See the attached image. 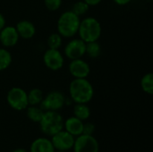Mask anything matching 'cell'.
Instances as JSON below:
<instances>
[{
    "mask_svg": "<svg viewBox=\"0 0 153 152\" xmlns=\"http://www.w3.org/2000/svg\"><path fill=\"white\" fill-rule=\"evenodd\" d=\"M85 3H87L90 6H94V5H97L99 4L102 0H83Z\"/></svg>",
    "mask_w": 153,
    "mask_h": 152,
    "instance_id": "26",
    "label": "cell"
},
{
    "mask_svg": "<svg viewBox=\"0 0 153 152\" xmlns=\"http://www.w3.org/2000/svg\"><path fill=\"white\" fill-rule=\"evenodd\" d=\"M55 152H65V151H55Z\"/></svg>",
    "mask_w": 153,
    "mask_h": 152,
    "instance_id": "30",
    "label": "cell"
},
{
    "mask_svg": "<svg viewBox=\"0 0 153 152\" xmlns=\"http://www.w3.org/2000/svg\"><path fill=\"white\" fill-rule=\"evenodd\" d=\"M70 99L74 103L87 104L94 95V89L86 78H74L69 85Z\"/></svg>",
    "mask_w": 153,
    "mask_h": 152,
    "instance_id": "1",
    "label": "cell"
},
{
    "mask_svg": "<svg viewBox=\"0 0 153 152\" xmlns=\"http://www.w3.org/2000/svg\"><path fill=\"white\" fill-rule=\"evenodd\" d=\"M113 1L118 5H126L127 4H129L132 0H113Z\"/></svg>",
    "mask_w": 153,
    "mask_h": 152,
    "instance_id": "27",
    "label": "cell"
},
{
    "mask_svg": "<svg viewBox=\"0 0 153 152\" xmlns=\"http://www.w3.org/2000/svg\"><path fill=\"white\" fill-rule=\"evenodd\" d=\"M12 63V55L4 48H0V71H4L10 66Z\"/></svg>",
    "mask_w": 153,
    "mask_h": 152,
    "instance_id": "21",
    "label": "cell"
},
{
    "mask_svg": "<svg viewBox=\"0 0 153 152\" xmlns=\"http://www.w3.org/2000/svg\"><path fill=\"white\" fill-rule=\"evenodd\" d=\"M47 43L48 48L58 49L62 45V36L59 33H52L48 36Z\"/></svg>",
    "mask_w": 153,
    "mask_h": 152,
    "instance_id": "22",
    "label": "cell"
},
{
    "mask_svg": "<svg viewBox=\"0 0 153 152\" xmlns=\"http://www.w3.org/2000/svg\"><path fill=\"white\" fill-rule=\"evenodd\" d=\"M19 34L13 26H4L0 30V42L4 47H11L17 44Z\"/></svg>",
    "mask_w": 153,
    "mask_h": 152,
    "instance_id": "12",
    "label": "cell"
},
{
    "mask_svg": "<svg viewBox=\"0 0 153 152\" xmlns=\"http://www.w3.org/2000/svg\"><path fill=\"white\" fill-rule=\"evenodd\" d=\"M86 43L79 39H74L69 41L65 47V55L70 60L82 58L85 55Z\"/></svg>",
    "mask_w": 153,
    "mask_h": 152,
    "instance_id": "10",
    "label": "cell"
},
{
    "mask_svg": "<svg viewBox=\"0 0 153 152\" xmlns=\"http://www.w3.org/2000/svg\"><path fill=\"white\" fill-rule=\"evenodd\" d=\"M5 26V19L4 17V15L0 13V30Z\"/></svg>",
    "mask_w": 153,
    "mask_h": 152,
    "instance_id": "28",
    "label": "cell"
},
{
    "mask_svg": "<svg viewBox=\"0 0 153 152\" xmlns=\"http://www.w3.org/2000/svg\"><path fill=\"white\" fill-rule=\"evenodd\" d=\"M27 97H28L29 106H39L44 98L42 90L38 88H34L30 90V92L27 93Z\"/></svg>",
    "mask_w": 153,
    "mask_h": 152,
    "instance_id": "19",
    "label": "cell"
},
{
    "mask_svg": "<svg viewBox=\"0 0 153 152\" xmlns=\"http://www.w3.org/2000/svg\"><path fill=\"white\" fill-rule=\"evenodd\" d=\"M65 95L58 90L50 91L45 98H43L39 107L44 111H58L65 105Z\"/></svg>",
    "mask_w": 153,
    "mask_h": 152,
    "instance_id": "6",
    "label": "cell"
},
{
    "mask_svg": "<svg viewBox=\"0 0 153 152\" xmlns=\"http://www.w3.org/2000/svg\"><path fill=\"white\" fill-rule=\"evenodd\" d=\"M64 129L74 137L82 134L83 121L78 119L75 116H71L64 121Z\"/></svg>",
    "mask_w": 153,
    "mask_h": 152,
    "instance_id": "13",
    "label": "cell"
},
{
    "mask_svg": "<svg viewBox=\"0 0 153 152\" xmlns=\"http://www.w3.org/2000/svg\"><path fill=\"white\" fill-rule=\"evenodd\" d=\"M89 8H90V5L82 0V1L76 2L73 5V8L71 11H73L79 17H81L82 15H84L89 11Z\"/></svg>",
    "mask_w": 153,
    "mask_h": 152,
    "instance_id": "23",
    "label": "cell"
},
{
    "mask_svg": "<svg viewBox=\"0 0 153 152\" xmlns=\"http://www.w3.org/2000/svg\"><path fill=\"white\" fill-rule=\"evenodd\" d=\"M73 149L74 152H99L100 144L93 135L81 134L74 140Z\"/></svg>",
    "mask_w": 153,
    "mask_h": 152,
    "instance_id": "7",
    "label": "cell"
},
{
    "mask_svg": "<svg viewBox=\"0 0 153 152\" xmlns=\"http://www.w3.org/2000/svg\"><path fill=\"white\" fill-rule=\"evenodd\" d=\"M12 152H27L26 151V150H24V149H16V150H14V151H13Z\"/></svg>",
    "mask_w": 153,
    "mask_h": 152,
    "instance_id": "29",
    "label": "cell"
},
{
    "mask_svg": "<svg viewBox=\"0 0 153 152\" xmlns=\"http://www.w3.org/2000/svg\"><path fill=\"white\" fill-rule=\"evenodd\" d=\"M85 54L92 59L98 58L101 54V46L98 41L88 42L85 47Z\"/></svg>",
    "mask_w": 153,
    "mask_h": 152,
    "instance_id": "18",
    "label": "cell"
},
{
    "mask_svg": "<svg viewBox=\"0 0 153 152\" xmlns=\"http://www.w3.org/2000/svg\"><path fill=\"white\" fill-rule=\"evenodd\" d=\"M95 132V125L92 123H86L83 124V130L82 134L87 135H93V133Z\"/></svg>",
    "mask_w": 153,
    "mask_h": 152,
    "instance_id": "25",
    "label": "cell"
},
{
    "mask_svg": "<svg viewBox=\"0 0 153 152\" xmlns=\"http://www.w3.org/2000/svg\"><path fill=\"white\" fill-rule=\"evenodd\" d=\"M56 150L50 140L45 137L37 138L30 144V152H55Z\"/></svg>",
    "mask_w": 153,
    "mask_h": 152,
    "instance_id": "15",
    "label": "cell"
},
{
    "mask_svg": "<svg viewBox=\"0 0 153 152\" xmlns=\"http://www.w3.org/2000/svg\"><path fill=\"white\" fill-rule=\"evenodd\" d=\"M69 72L74 78H87L91 73L89 64L82 58L71 60Z\"/></svg>",
    "mask_w": 153,
    "mask_h": 152,
    "instance_id": "11",
    "label": "cell"
},
{
    "mask_svg": "<svg viewBox=\"0 0 153 152\" xmlns=\"http://www.w3.org/2000/svg\"><path fill=\"white\" fill-rule=\"evenodd\" d=\"M39 124L41 132L48 136H53L64 129L63 116L57 111H45Z\"/></svg>",
    "mask_w": 153,
    "mask_h": 152,
    "instance_id": "4",
    "label": "cell"
},
{
    "mask_svg": "<svg viewBox=\"0 0 153 152\" xmlns=\"http://www.w3.org/2000/svg\"><path fill=\"white\" fill-rule=\"evenodd\" d=\"M44 65L51 71H57L64 65L65 59L58 49L48 48L43 55Z\"/></svg>",
    "mask_w": 153,
    "mask_h": 152,
    "instance_id": "9",
    "label": "cell"
},
{
    "mask_svg": "<svg viewBox=\"0 0 153 152\" xmlns=\"http://www.w3.org/2000/svg\"><path fill=\"white\" fill-rule=\"evenodd\" d=\"M101 25L94 17H86L81 21L78 34L82 40L85 43L98 41L101 35Z\"/></svg>",
    "mask_w": 153,
    "mask_h": 152,
    "instance_id": "3",
    "label": "cell"
},
{
    "mask_svg": "<svg viewBox=\"0 0 153 152\" xmlns=\"http://www.w3.org/2000/svg\"><path fill=\"white\" fill-rule=\"evenodd\" d=\"M44 112L45 111L39 106H28L27 107V116L30 121L34 123H39V121L41 120L43 116Z\"/></svg>",
    "mask_w": 153,
    "mask_h": 152,
    "instance_id": "17",
    "label": "cell"
},
{
    "mask_svg": "<svg viewBox=\"0 0 153 152\" xmlns=\"http://www.w3.org/2000/svg\"><path fill=\"white\" fill-rule=\"evenodd\" d=\"M91 116V109L87 104L75 103L74 107V116L77 117L82 121L87 120Z\"/></svg>",
    "mask_w": 153,
    "mask_h": 152,
    "instance_id": "16",
    "label": "cell"
},
{
    "mask_svg": "<svg viewBox=\"0 0 153 152\" xmlns=\"http://www.w3.org/2000/svg\"><path fill=\"white\" fill-rule=\"evenodd\" d=\"M15 29L19 34V37L24 39H31L36 33V28L34 24L30 21H26V20L20 21L15 26Z\"/></svg>",
    "mask_w": 153,
    "mask_h": 152,
    "instance_id": "14",
    "label": "cell"
},
{
    "mask_svg": "<svg viewBox=\"0 0 153 152\" xmlns=\"http://www.w3.org/2000/svg\"><path fill=\"white\" fill-rule=\"evenodd\" d=\"M6 101L8 105L14 110L22 111L29 106L27 92L20 87H13L7 92Z\"/></svg>",
    "mask_w": 153,
    "mask_h": 152,
    "instance_id": "5",
    "label": "cell"
},
{
    "mask_svg": "<svg viewBox=\"0 0 153 152\" xmlns=\"http://www.w3.org/2000/svg\"><path fill=\"white\" fill-rule=\"evenodd\" d=\"M46 7L49 11H56L62 4V0H44Z\"/></svg>",
    "mask_w": 153,
    "mask_h": 152,
    "instance_id": "24",
    "label": "cell"
},
{
    "mask_svg": "<svg viewBox=\"0 0 153 152\" xmlns=\"http://www.w3.org/2000/svg\"><path fill=\"white\" fill-rule=\"evenodd\" d=\"M51 142L56 151H67L73 149L74 143V136L67 133L65 130H61L60 132L56 133L53 136H51Z\"/></svg>",
    "mask_w": 153,
    "mask_h": 152,
    "instance_id": "8",
    "label": "cell"
},
{
    "mask_svg": "<svg viewBox=\"0 0 153 152\" xmlns=\"http://www.w3.org/2000/svg\"><path fill=\"white\" fill-rule=\"evenodd\" d=\"M141 87L145 93H147L149 95H152L153 74L152 73H148L143 76V78L141 80Z\"/></svg>",
    "mask_w": 153,
    "mask_h": 152,
    "instance_id": "20",
    "label": "cell"
},
{
    "mask_svg": "<svg viewBox=\"0 0 153 152\" xmlns=\"http://www.w3.org/2000/svg\"><path fill=\"white\" fill-rule=\"evenodd\" d=\"M81 19L73 11L63 13L57 20V33L64 38H72L78 32Z\"/></svg>",
    "mask_w": 153,
    "mask_h": 152,
    "instance_id": "2",
    "label": "cell"
}]
</instances>
